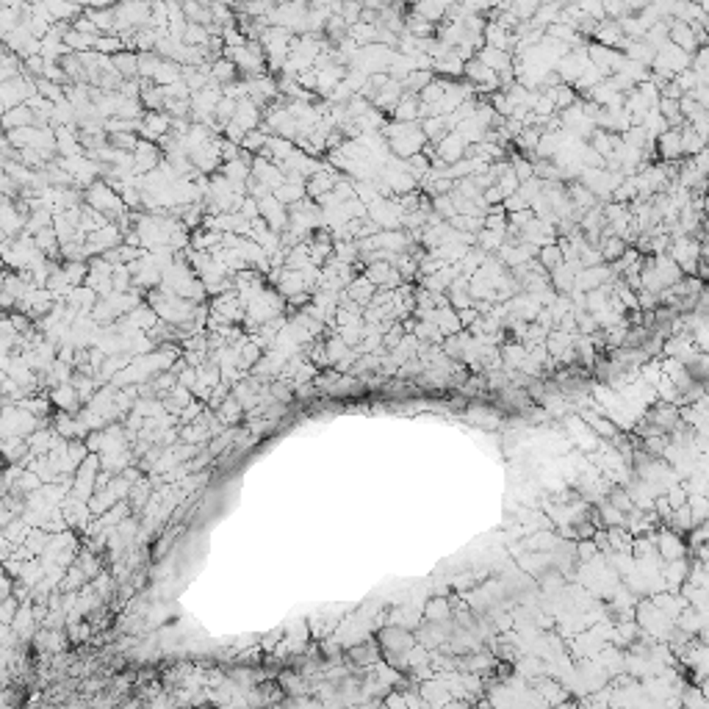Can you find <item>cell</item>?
Returning a JSON list of instances; mask_svg holds the SVG:
<instances>
[{
	"mask_svg": "<svg viewBox=\"0 0 709 709\" xmlns=\"http://www.w3.org/2000/svg\"><path fill=\"white\" fill-rule=\"evenodd\" d=\"M83 197H86V205L95 208V211H100L103 217H125V208H128V205L122 202V197L114 192L105 180L92 183Z\"/></svg>",
	"mask_w": 709,
	"mask_h": 709,
	"instance_id": "cell-1",
	"label": "cell"
},
{
	"mask_svg": "<svg viewBox=\"0 0 709 709\" xmlns=\"http://www.w3.org/2000/svg\"><path fill=\"white\" fill-rule=\"evenodd\" d=\"M258 208H260V219L272 227L277 236H283V233L289 230V208H286L275 194L258 200Z\"/></svg>",
	"mask_w": 709,
	"mask_h": 709,
	"instance_id": "cell-2",
	"label": "cell"
},
{
	"mask_svg": "<svg viewBox=\"0 0 709 709\" xmlns=\"http://www.w3.org/2000/svg\"><path fill=\"white\" fill-rule=\"evenodd\" d=\"M142 139H147V142H161L163 136H169L172 133V117L166 114V111H147L144 114V120H142Z\"/></svg>",
	"mask_w": 709,
	"mask_h": 709,
	"instance_id": "cell-3",
	"label": "cell"
},
{
	"mask_svg": "<svg viewBox=\"0 0 709 709\" xmlns=\"http://www.w3.org/2000/svg\"><path fill=\"white\" fill-rule=\"evenodd\" d=\"M133 158H136V175H150V172H156L163 163V150L156 142L142 139L139 147H136V153H133Z\"/></svg>",
	"mask_w": 709,
	"mask_h": 709,
	"instance_id": "cell-4",
	"label": "cell"
},
{
	"mask_svg": "<svg viewBox=\"0 0 709 709\" xmlns=\"http://www.w3.org/2000/svg\"><path fill=\"white\" fill-rule=\"evenodd\" d=\"M253 178L263 183L266 189H272V194L277 192L283 183H286V175H283V169L277 166L275 161H266V158H260L255 156V161H253Z\"/></svg>",
	"mask_w": 709,
	"mask_h": 709,
	"instance_id": "cell-5",
	"label": "cell"
},
{
	"mask_svg": "<svg viewBox=\"0 0 709 709\" xmlns=\"http://www.w3.org/2000/svg\"><path fill=\"white\" fill-rule=\"evenodd\" d=\"M668 39L671 45H676L679 50H684L687 56H693L698 50V36L693 31L690 23H681V20H671V28H668Z\"/></svg>",
	"mask_w": 709,
	"mask_h": 709,
	"instance_id": "cell-6",
	"label": "cell"
},
{
	"mask_svg": "<svg viewBox=\"0 0 709 709\" xmlns=\"http://www.w3.org/2000/svg\"><path fill=\"white\" fill-rule=\"evenodd\" d=\"M435 153H438V161H444L446 166H451V163L463 161V158L468 156V144H466L457 133H446V139L435 147Z\"/></svg>",
	"mask_w": 709,
	"mask_h": 709,
	"instance_id": "cell-7",
	"label": "cell"
},
{
	"mask_svg": "<svg viewBox=\"0 0 709 709\" xmlns=\"http://www.w3.org/2000/svg\"><path fill=\"white\" fill-rule=\"evenodd\" d=\"M260 120H263V111H260V105L255 100H241L238 103V108H236V117H233V125H238V128L244 130V133H250V130H258Z\"/></svg>",
	"mask_w": 709,
	"mask_h": 709,
	"instance_id": "cell-8",
	"label": "cell"
},
{
	"mask_svg": "<svg viewBox=\"0 0 709 709\" xmlns=\"http://www.w3.org/2000/svg\"><path fill=\"white\" fill-rule=\"evenodd\" d=\"M341 183V178H338V172L333 169H322V172H316L308 183H305V189H308V200H319V197H324V194H330L335 186Z\"/></svg>",
	"mask_w": 709,
	"mask_h": 709,
	"instance_id": "cell-9",
	"label": "cell"
},
{
	"mask_svg": "<svg viewBox=\"0 0 709 709\" xmlns=\"http://www.w3.org/2000/svg\"><path fill=\"white\" fill-rule=\"evenodd\" d=\"M657 150H659V156H662L665 163L679 161L684 156V150H681V128H671L668 133H662L657 139Z\"/></svg>",
	"mask_w": 709,
	"mask_h": 709,
	"instance_id": "cell-10",
	"label": "cell"
},
{
	"mask_svg": "<svg viewBox=\"0 0 709 709\" xmlns=\"http://www.w3.org/2000/svg\"><path fill=\"white\" fill-rule=\"evenodd\" d=\"M28 225V217L11 202V200H6L3 202V233H6V238H11V236H23V230Z\"/></svg>",
	"mask_w": 709,
	"mask_h": 709,
	"instance_id": "cell-11",
	"label": "cell"
},
{
	"mask_svg": "<svg viewBox=\"0 0 709 709\" xmlns=\"http://www.w3.org/2000/svg\"><path fill=\"white\" fill-rule=\"evenodd\" d=\"M477 59H480L485 67H490L496 75L513 72V59H510V53H505V50H496V47H488V45H485L483 50L477 53Z\"/></svg>",
	"mask_w": 709,
	"mask_h": 709,
	"instance_id": "cell-12",
	"label": "cell"
},
{
	"mask_svg": "<svg viewBox=\"0 0 709 709\" xmlns=\"http://www.w3.org/2000/svg\"><path fill=\"white\" fill-rule=\"evenodd\" d=\"M419 108H421L419 95H405L399 100V105L391 111V120H393V122H402V125L419 122Z\"/></svg>",
	"mask_w": 709,
	"mask_h": 709,
	"instance_id": "cell-13",
	"label": "cell"
},
{
	"mask_svg": "<svg viewBox=\"0 0 709 709\" xmlns=\"http://www.w3.org/2000/svg\"><path fill=\"white\" fill-rule=\"evenodd\" d=\"M275 289H277L280 296H286V299L296 296V294H311L308 286H305L302 272H291V269H286V272L280 275V280H277V286H275Z\"/></svg>",
	"mask_w": 709,
	"mask_h": 709,
	"instance_id": "cell-14",
	"label": "cell"
},
{
	"mask_svg": "<svg viewBox=\"0 0 709 709\" xmlns=\"http://www.w3.org/2000/svg\"><path fill=\"white\" fill-rule=\"evenodd\" d=\"M3 125H6L8 133H11V130H20V128H33V125H36V117H33L31 105H17V108L6 111V114H3Z\"/></svg>",
	"mask_w": 709,
	"mask_h": 709,
	"instance_id": "cell-15",
	"label": "cell"
},
{
	"mask_svg": "<svg viewBox=\"0 0 709 709\" xmlns=\"http://www.w3.org/2000/svg\"><path fill=\"white\" fill-rule=\"evenodd\" d=\"M347 294H350V299H352L354 305H371V299L377 294V286L371 280H366V275H357L352 280V286L347 289Z\"/></svg>",
	"mask_w": 709,
	"mask_h": 709,
	"instance_id": "cell-16",
	"label": "cell"
},
{
	"mask_svg": "<svg viewBox=\"0 0 709 709\" xmlns=\"http://www.w3.org/2000/svg\"><path fill=\"white\" fill-rule=\"evenodd\" d=\"M499 352H502V366L510 371H516V369H521L524 366V360H526V354H529V350L521 344V341H510V344H502L499 347Z\"/></svg>",
	"mask_w": 709,
	"mask_h": 709,
	"instance_id": "cell-17",
	"label": "cell"
},
{
	"mask_svg": "<svg viewBox=\"0 0 709 709\" xmlns=\"http://www.w3.org/2000/svg\"><path fill=\"white\" fill-rule=\"evenodd\" d=\"M275 197L286 205V208H294V205H299L302 200H308V189H305V183H283L277 192H275Z\"/></svg>",
	"mask_w": 709,
	"mask_h": 709,
	"instance_id": "cell-18",
	"label": "cell"
},
{
	"mask_svg": "<svg viewBox=\"0 0 709 709\" xmlns=\"http://www.w3.org/2000/svg\"><path fill=\"white\" fill-rule=\"evenodd\" d=\"M681 150H684V156H698V153H704L707 150V139H701L693 125H681Z\"/></svg>",
	"mask_w": 709,
	"mask_h": 709,
	"instance_id": "cell-19",
	"label": "cell"
},
{
	"mask_svg": "<svg viewBox=\"0 0 709 709\" xmlns=\"http://www.w3.org/2000/svg\"><path fill=\"white\" fill-rule=\"evenodd\" d=\"M114 62V69L125 78V81H133V78H139V53H130V50H125V53H120V56H114L111 59Z\"/></svg>",
	"mask_w": 709,
	"mask_h": 709,
	"instance_id": "cell-20",
	"label": "cell"
},
{
	"mask_svg": "<svg viewBox=\"0 0 709 709\" xmlns=\"http://www.w3.org/2000/svg\"><path fill=\"white\" fill-rule=\"evenodd\" d=\"M324 350H327V360H330V366H338V363L350 354V347L344 344V338H341L338 333H333V335H327V338H324Z\"/></svg>",
	"mask_w": 709,
	"mask_h": 709,
	"instance_id": "cell-21",
	"label": "cell"
},
{
	"mask_svg": "<svg viewBox=\"0 0 709 709\" xmlns=\"http://www.w3.org/2000/svg\"><path fill=\"white\" fill-rule=\"evenodd\" d=\"M449 8L451 6H446V3H419V6H413V14L435 25L438 20H444V17H446V11H449Z\"/></svg>",
	"mask_w": 709,
	"mask_h": 709,
	"instance_id": "cell-22",
	"label": "cell"
},
{
	"mask_svg": "<svg viewBox=\"0 0 709 709\" xmlns=\"http://www.w3.org/2000/svg\"><path fill=\"white\" fill-rule=\"evenodd\" d=\"M166 59H161L158 53H139V78L142 81H153L156 72L163 67Z\"/></svg>",
	"mask_w": 709,
	"mask_h": 709,
	"instance_id": "cell-23",
	"label": "cell"
},
{
	"mask_svg": "<svg viewBox=\"0 0 709 709\" xmlns=\"http://www.w3.org/2000/svg\"><path fill=\"white\" fill-rule=\"evenodd\" d=\"M432 72H441V75H446V78H460V75H466V62H460L457 56H454V50H451L446 59H438L435 67H432Z\"/></svg>",
	"mask_w": 709,
	"mask_h": 709,
	"instance_id": "cell-24",
	"label": "cell"
},
{
	"mask_svg": "<svg viewBox=\"0 0 709 709\" xmlns=\"http://www.w3.org/2000/svg\"><path fill=\"white\" fill-rule=\"evenodd\" d=\"M236 64L230 62V59H217V62H211V78L217 81V83H236Z\"/></svg>",
	"mask_w": 709,
	"mask_h": 709,
	"instance_id": "cell-25",
	"label": "cell"
},
{
	"mask_svg": "<svg viewBox=\"0 0 709 709\" xmlns=\"http://www.w3.org/2000/svg\"><path fill=\"white\" fill-rule=\"evenodd\" d=\"M601 258H604V263H618V260L623 258L626 255V241L623 238H618V236H613V238H607V241H601Z\"/></svg>",
	"mask_w": 709,
	"mask_h": 709,
	"instance_id": "cell-26",
	"label": "cell"
},
{
	"mask_svg": "<svg viewBox=\"0 0 709 709\" xmlns=\"http://www.w3.org/2000/svg\"><path fill=\"white\" fill-rule=\"evenodd\" d=\"M538 260L543 263V269H546L548 275H551L554 269H560V266L565 263V255H563L560 244H548V247H543V250L538 253Z\"/></svg>",
	"mask_w": 709,
	"mask_h": 709,
	"instance_id": "cell-27",
	"label": "cell"
},
{
	"mask_svg": "<svg viewBox=\"0 0 709 709\" xmlns=\"http://www.w3.org/2000/svg\"><path fill=\"white\" fill-rule=\"evenodd\" d=\"M67 275V280H69V286H81V283H86V277H89V263H83V260H67V266H62Z\"/></svg>",
	"mask_w": 709,
	"mask_h": 709,
	"instance_id": "cell-28",
	"label": "cell"
},
{
	"mask_svg": "<svg viewBox=\"0 0 709 709\" xmlns=\"http://www.w3.org/2000/svg\"><path fill=\"white\" fill-rule=\"evenodd\" d=\"M510 166H513L516 178L521 180V186L529 183V180L535 178V161H529V158H524V156H510Z\"/></svg>",
	"mask_w": 709,
	"mask_h": 709,
	"instance_id": "cell-29",
	"label": "cell"
},
{
	"mask_svg": "<svg viewBox=\"0 0 709 709\" xmlns=\"http://www.w3.org/2000/svg\"><path fill=\"white\" fill-rule=\"evenodd\" d=\"M408 33H410V36H416V39H430V36L435 33V25L413 14V17H408Z\"/></svg>",
	"mask_w": 709,
	"mask_h": 709,
	"instance_id": "cell-30",
	"label": "cell"
},
{
	"mask_svg": "<svg viewBox=\"0 0 709 709\" xmlns=\"http://www.w3.org/2000/svg\"><path fill=\"white\" fill-rule=\"evenodd\" d=\"M53 399H56V405H62L67 410H72L75 405H78V393H75V386H59L53 391Z\"/></svg>",
	"mask_w": 709,
	"mask_h": 709,
	"instance_id": "cell-31",
	"label": "cell"
},
{
	"mask_svg": "<svg viewBox=\"0 0 709 709\" xmlns=\"http://www.w3.org/2000/svg\"><path fill=\"white\" fill-rule=\"evenodd\" d=\"M432 214H438V217H446V219H454V217H457V211H454V202H451L449 194H444V197H432Z\"/></svg>",
	"mask_w": 709,
	"mask_h": 709,
	"instance_id": "cell-32",
	"label": "cell"
},
{
	"mask_svg": "<svg viewBox=\"0 0 709 709\" xmlns=\"http://www.w3.org/2000/svg\"><path fill=\"white\" fill-rule=\"evenodd\" d=\"M659 546H662V554H665L668 560H679V557H681V551H684L681 543H679L671 532H665V535L659 538Z\"/></svg>",
	"mask_w": 709,
	"mask_h": 709,
	"instance_id": "cell-33",
	"label": "cell"
},
{
	"mask_svg": "<svg viewBox=\"0 0 709 709\" xmlns=\"http://www.w3.org/2000/svg\"><path fill=\"white\" fill-rule=\"evenodd\" d=\"M541 136H543V130H541V128H526L516 139V144H518V147H524V150H538V142H541Z\"/></svg>",
	"mask_w": 709,
	"mask_h": 709,
	"instance_id": "cell-34",
	"label": "cell"
},
{
	"mask_svg": "<svg viewBox=\"0 0 709 709\" xmlns=\"http://www.w3.org/2000/svg\"><path fill=\"white\" fill-rule=\"evenodd\" d=\"M505 208H507V214H521V211H529V208H532V202L518 192V194H513V197H507V200H505Z\"/></svg>",
	"mask_w": 709,
	"mask_h": 709,
	"instance_id": "cell-35",
	"label": "cell"
},
{
	"mask_svg": "<svg viewBox=\"0 0 709 709\" xmlns=\"http://www.w3.org/2000/svg\"><path fill=\"white\" fill-rule=\"evenodd\" d=\"M427 615H430L432 621H441V618H446V615H449V604H446L444 599H435V601L427 607Z\"/></svg>",
	"mask_w": 709,
	"mask_h": 709,
	"instance_id": "cell-36",
	"label": "cell"
},
{
	"mask_svg": "<svg viewBox=\"0 0 709 709\" xmlns=\"http://www.w3.org/2000/svg\"><path fill=\"white\" fill-rule=\"evenodd\" d=\"M584 419L590 421V427H593L596 432H601V435H613V432H615L613 427L607 424V419H601V416H593V413H587Z\"/></svg>",
	"mask_w": 709,
	"mask_h": 709,
	"instance_id": "cell-37",
	"label": "cell"
},
{
	"mask_svg": "<svg viewBox=\"0 0 709 709\" xmlns=\"http://www.w3.org/2000/svg\"><path fill=\"white\" fill-rule=\"evenodd\" d=\"M457 316H460V324H463V327H471V324L480 319V311L471 305V308H466V311H457Z\"/></svg>",
	"mask_w": 709,
	"mask_h": 709,
	"instance_id": "cell-38",
	"label": "cell"
},
{
	"mask_svg": "<svg viewBox=\"0 0 709 709\" xmlns=\"http://www.w3.org/2000/svg\"><path fill=\"white\" fill-rule=\"evenodd\" d=\"M593 551H596V548H593V543H582V546H580V554L584 557V560H587V557H593Z\"/></svg>",
	"mask_w": 709,
	"mask_h": 709,
	"instance_id": "cell-39",
	"label": "cell"
}]
</instances>
